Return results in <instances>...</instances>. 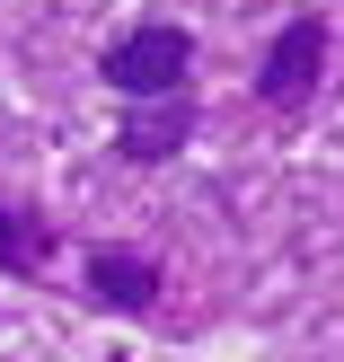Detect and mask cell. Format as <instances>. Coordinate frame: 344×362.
<instances>
[{
    "instance_id": "1",
    "label": "cell",
    "mask_w": 344,
    "mask_h": 362,
    "mask_svg": "<svg viewBox=\"0 0 344 362\" xmlns=\"http://www.w3.org/2000/svg\"><path fill=\"white\" fill-rule=\"evenodd\" d=\"M97 80L115 98H168V88H194V27L177 18H141L115 45L97 53Z\"/></svg>"
},
{
    "instance_id": "2",
    "label": "cell",
    "mask_w": 344,
    "mask_h": 362,
    "mask_svg": "<svg viewBox=\"0 0 344 362\" xmlns=\"http://www.w3.org/2000/svg\"><path fill=\"white\" fill-rule=\"evenodd\" d=\"M318 80H327V18H283L274 45L256 53V106L265 115H309Z\"/></svg>"
},
{
    "instance_id": "3",
    "label": "cell",
    "mask_w": 344,
    "mask_h": 362,
    "mask_svg": "<svg viewBox=\"0 0 344 362\" xmlns=\"http://www.w3.org/2000/svg\"><path fill=\"white\" fill-rule=\"evenodd\" d=\"M159 283H168V274H159L150 247H115V239L88 247V265H80V300L106 310V318H150L159 310Z\"/></svg>"
},
{
    "instance_id": "4",
    "label": "cell",
    "mask_w": 344,
    "mask_h": 362,
    "mask_svg": "<svg viewBox=\"0 0 344 362\" xmlns=\"http://www.w3.org/2000/svg\"><path fill=\"white\" fill-rule=\"evenodd\" d=\"M194 124H203L194 88H168V98H124V115H115V159L159 168V159H177V151L194 141Z\"/></svg>"
},
{
    "instance_id": "5",
    "label": "cell",
    "mask_w": 344,
    "mask_h": 362,
    "mask_svg": "<svg viewBox=\"0 0 344 362\" xmlns=\"http://www.w3.org/2000/svg\"><path fill=\"white\" fill-rule=\"evenodd\" d=\"M45 265H53V221H45V212H27V204H9V194H0V274L35 283Z\"/></svg>"
},
{
    "instance_id": "6",
    "label": "cell",
    "mask_w": 344,
    "mask_h": 362,
    "mask_svg": "<svg viewBox=\"0 0 344 362\" xmlns=\"http://www.w3.org/2000/svg\"><path fill=\"white\" fill-rule=\"evenodd\" d=\"M106 362H124V354H106Z\"/></svg>"
}]
</instances>
